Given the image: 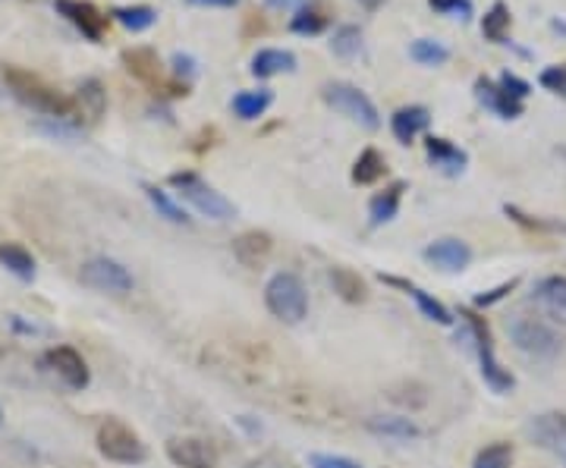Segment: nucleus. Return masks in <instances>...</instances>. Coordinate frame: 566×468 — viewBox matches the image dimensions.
Here are the masks:
<instances>
[{"mask_svg":"<svg viewBox=\"0 0 566 468\" xmlns=\"http://www.w3.org/2000/svg\"><path fill=\"white\" fill-rule=\"evenodd\" d=\"M331 51L340 57V61H353L363 54V29L359 25H340L331 39Z\"/></svg>","mask_w":566,"mask_h":468,"instance_id":"obj_32","label":"nucleus"},{"mask_svg":"<svg viewBox=\"0 0 566 468\" xmlns=\"http://www.w3.org/2000/svg\"><path fill=\"white\" fill-rule=\"evenodd\" d=\"M95 444L107 462L117 466H142L148 459V447L136 430L129 428L120 418H104L95 434Z\"/></svg>","mask_w":566,"mask_h":468,"instance_id":"obj_5","label":"nucleus"},{"mask_svg":"<svg viewBox=\"0 0 566 468\" xmlns=\"http://www.w3.org/2000/svg\"><path fill=\"white\" fill-rule=\"evenodd\" d=\"M409 57L419 66H444L450 61V47H447L444 41L416 39L409 44Z\"/></svg>","mask_w":566,"mask_h":468,"instance_id":"obj_30","label":"nucleus"},{"mask_svg":"<svg viewBox=\"0 0 566 468\" xmlns=\"http://www.w3.org/2000/svg\"><path fill=\"white\" fill-rule=\"evenodd\" d=\"M170 189H177V195L186 199V202L192 204L202 217L208 221H233L237 217V204L230 202L227 195H221L214 185L202 180L199 173H192V170H182V173H170Z\"/></svg>","mask_w":566,"mask_h":468,"instance_id":"obj_2","label":"nucleus"},{"mask_svg":"<svg viewBox=\"0 0 566 468\" xmlns=\"http://www.w3.org/2000/svg\"><path fill=\"white\" fill-rule=\"evenodd\" d=\"M403 192H406V183H390L385 185L381 192H375V195H371V202H368V224L371 226L390 224V221L400 214Z\"/></svg>","mask_w":566,"mask_h":468,"instance_id":"obj_21","label":"nucleus"},{"mask_svg":"<svg viewBox=\"0 0 566 468\" xmlns=\"http://www.w3.org/2000/svg\"><path fill=\"white\" fill-rule=\"evenodd\" d=\"M368 430L385 434V437H400V440L419 437V428L409 418H368Z\"/></svg>","mask_w":566,"mask_h":468,"instance_id":"obj_34","label":"nucleus"},{"mask_svg":"<svg viewBox=\"0 0 566 468\" xmlns=\"http://www.w3.org/2000/svg\"><path fill=\"white\" fill-rule=\"evenodd\" d=\"M465 318V337L472 340L475 355H479V365H482V377L494 393H510L516 387V377L497 362V352H494V337H491V327L475 315V311H463Z\"/></svg>","mask_w":566,"mask_h":468,"instance_id":"obj_4","label":"nucleus"},{"mask_svg":"<svg viewBox=\"0 0 566 468\" xmlns=\"http://www.w3.org/2000/svg\"><path fill=\"white\" fill-rule=\"evenodd\" d=\"M322 98L331 110H337L340 117L353 120L356 126H363L368 132H375L381 126V114L375 102L365 95L359 85H349V82H324Z\"/></svg>","mask_w":566,"mask_h":468,"instance_id":"obj_6","label":"nucleus"},{"mask_svg":"<svg viewBox=\"0 0 566 468\" xmlns=\"http://www.w3.org/2000/svg\"><path fill=\"white\" fill-rule=\"evenodd\" d=\"M54 10L61 13L63 20L70 22L73 29H80L82 39L102 41L104 29H107V17L92 3V0H54Z\"/></svg>","mask_w":566,"mask_h":468,"instance_id":"obj_12","label":"nucleus"},{"mask_svg":"<svg viewBox=\"0 0 566 468\" xmlns=\"http://www.w3.org/2000/svg\"><path fill=\"white\" fill-rule=\"evenodd\" d=\"M142 192H145V199L151 202V208L161 214L164 221H170V224H177V226H192V217L182 211L180 204L170 199V192H164V189H158V185H151V183L142 185Z\"/></svg>","mask_w":566,"mask_h":468,"instance_id":"obj_27","label":"nucleus"},{"mask_svg":"<svg viewBox=\"0 0 566 468\" xmlns=\"http://www.w3.org/2000/svg\"><path fill=\"white\" fill-rule=\"evenodd\" d=\"M359 3H363L365 10H378V7H381L385 0H359Z\"/></svg>","mask_w":566,"mask_h":468,"instance_id":"obj_45","label":"nucleus"},{"mask_svg":"<svg viewBox=\"0 0 566 468\" xmlns=\"http://www.w3.org/2000/svg\"><path fill=\"white\" fill-rule=\"evenodd\" d=\"M387 161L378 148H365L363 155L353 163V183L356 185H375L378 180H385Z\"/></svg>","mask_w":566,"mask_h":468,"instance_id":"obj_26","label":"nucleus"},{"mask_svg":"<svg viewBox=\"0 0 566 468\" xmlns=\"http://www.w3.org/2000/svg\"><path fill=\"white\" fill-rule=\"evenodd\" d=\"M268 10H277V13H300L303 7H308V0H264Z\"/></svg>","mask_w":566,"mask_h":468,"instance_id":"obj_43","label":"nucleus"},{"mask_svg":"<svg viewBox=\"0 0 566 468\" xmlns=\"http://www.w3.org/2000/svg\"><path fill=\"white\" fill-rule=\"evenodd\" d=\"M535 306L542 308L551 321L566 325V277L554 274V277L538 280V286H535Z\"/></svg>","mask_w":566,"mask_h":468,"instance_id":"obj_17","label":"nucleus"},{"mask_svg":"<svg viewBox=\"0 0 566 468\" xmlns=\"http://www.w3.org/2000/svg\"><path fill=\"white\" fill-rule=\"evenodd\" d=\"M538 85H542L545 92H551V95H557V98H564L566 102V63H557V66L542 70Z\"/></svg>","mask_w":566,"mask_h":468,"instance_id":"obj_38","label":"nucleus"},{"mask_svg":"<svg viewBox=\"0 0 566 468\" xmlns=\"http://www.w3.org/2000/svg\"><path fill=\"white\" fill-rule=\"evenodd\" d=\"M41 368H44L48 374H54L63 387L76 390V393L92 384L88 362H85L73 347H51L41 355Z\"/></svg>","mask_w":566,"mask_h":468,"instance_id":"obj_9","label":"nucleus"},{"mask_svg":"<svg viewBox=\"0 0 566 468\" xmlns=\"http://www.w3.org/2000/svg\"><path fill=\"white\" fill-rule=\"evenodd\" d=\"M424 262L434 267H441L447 274H463L465 267L472 265V248L463 240H453V236H444V240H434L422 252Z\"/></svg>","mask_w":566,"mask_h":468,"instance_id":"obj_13","label":"nucleus"},{"mask_svg":"<svg viewBox=\"0 0 566 468\" xmlns=\"http://www.w3.org/2000/svg\"><path fill=\"white\" fill-rule=\"evenodd\" d=\"M123 66H126V73L133 76V79H139L142 85H148V88H167L161 79V61H158V51H151V47H126L120 54Z\"/></svg>","mask_w":566,"mask_h":468,"instance_id":"obj_16","label":"nucleus"},{"mask_svg":"<svg viewBox=\"0 0 566 468\" xmlns=\"http://www.w3.org/2000/svg\"><path fill=\"white\" fill-rule=\"evenodd\" d=\"M324 29H327V17H324L322 10H315L312 3L303 7L300 13H293V20H290V32L293 35H305V39L322 35Z\"/></svg>","mask_w":566,"mask_h":468,"instance_id":"obj_33","label":"nucleus"},{"mask_svg":"<svg viewBox=\"0 0 566 468\" xmlns=\"http://www.w3.org/2000/svg\"><path fill=\"white\" fill-rule=\"evenodd\" d=\"M504 214L510 221H516L520 226H526V230H542V233H564L566 224L560 221H542V217H532L526 211H520L516 204H504Z\"/></svg>","mask_w":566,"mask_h":468,"instance_id":"obj_36","label":"nucleus"},{"mask_svg":"<svg viewBox=\"0 0 566 468\" xmlns=\"http://www.w3.org/2000/svg\"><path fill=\"white\" fill-rule=\"evenodd\" d=\"M296 54L293 51H283V47H262L255 57H252V66L249 73L255 79H274V76H283V73H296Z\"/></svg>","mask_w":566,"mask_h":468,"instance_id":"obj_20","label":"nucleus"},{"mask_svg":"<svg viewBox=\"0 0 566 468\" xmlns=\"http://www.w3.org/2000/svg\"><path fill=\"white\" fill-rule=\"evenodd\" d=\"M80 280L82 286H88L95 292H107V296H126V292H133V274L120 262L107 258V255L88 258L80 267Z\"/></svg>","mask_w":566,"mask_h":468,"instance_id":"obj_8","label":"nucleus"},{"mask_svg":"<svg viewBox=\"0 0 566 468\" xmlns=\"http://www.w3.org/2000/svg\"><path fill=\"white\" fill-rule=\"evenodd\" d=\"M428 123H431L428 107H422V104H409V107H400V110L390 117V132H394V139L400 145H412L416 142V136H422L424 129H428Z\"/></svg>","mask_w":566,"mask_h":468,"instance_id":"obj_18","label":"nucleus"},{"mask_svg":"<svg viewBox=\"0 0 566 468\" xmlns=\"http://www.w3.org/2000/svg\"><path fill=\"white\" fill-rule=\"evenodd\" d=\"M271 104H274V92H271V88H249V92H237L230 107H233V114H237L240 120L249 123L264 117Z\"/></svg>","mask_w":566,"mask_h":468,"instance_id":"obj_23","label":"nucleus"},{"mask_svg":"<svg viewBox=\"0 0 566 468\" xmlns=\"http://www.w3.org/2000/svg\"><path fill=\"white\" fill-rule=\"evenodd\" d=\"M516 284H520V280H510V284H501L497 289H491V292H485V296H479V299H475V308H488V306H494V302H501L510 289H516Z\"/></svg>","mask_w":566,"mask_h":468,"instance_id":"obj_42","label":"nucleus"},{"mask_svg":"<svg viewBox=\"0 0 566 468\" xmlns=\"http://www.w3.org/2000/svg\"><path fill=\"white\" fill-rule=\"evenodd\" d=\"M472 468H513V447L504 444V440L488 444V447L475 456Z\"/></svg>","mask_w":566,"mask_h":468,"instance_id":"obj_35","label":"nucleus"},{"mask_svg":"<svg viewBox=\"0 0 566 468\" xmlns=\"http://www.w3.org/2000/svg\"><path fill=\"white\" fill-rule=\"evenodd\" d=\"M3 85L13 92V98L20 104H25L29 110L35 114H44L51 120H63L80 126V107H76V98L57 92L51 82H44L35 73L22 70V66H3Z\"/></svg>","mask_w":566,"mask_h":468,"instance_id":"obj_1","label":"nucleus"},{"mask_svg":"<svg viewBox=\"0 0 566 468\" xmlns=\"http://www.w3.org/2000/svg\"><path fill=\"white\" fill-rule=\"evenodd\" d=\"M196 57H189V54H174L170 57V70H174V76H177V82L182 79V85H189V79L196 76Z\"/></svg>","mask_w":566,"mask_h":468,"instance_id":"obj_40","label":"nucleus"},{"mask_svg":"<svg viewBox=\"0 0 566 468\" xmlns=\"http://www.w3.org/2000/svg\"><path fill=\"white\" fill-rule=\"evenodd\" d=\"M308 466L312 468H363L359 462L346 459V456H331V453H312V456H308Z\"/></svg>","mask_w":566,"mask_h":468,"instance_id":"obj_39","label":"nucleus"},{"mask_svg":"<svg viewBox=\"0 0 566 468\" xmlns=\"http://www.w3.org/2000/svg\"><path fill=\"white\" fill-rule=\"evenodd\" d=\"M475 98H479V104H482L485 110L497 114L501 120H516V117H523V110H526V102L513 98L501 82L485 79V76L475 79Z\"/></svg>","mask_w":566,"mask_h":468,"instance_id":"obj_14","label":"nucleus"},{"mask_svg":"<svg viewBox=\"0 0 566 468\" xmlns=\"http://www.w3.org/2000/svg\"><path fill=\"white\" fill-rule=\"evenodd\" d=\"M424 155H428V163L444 177H460L469 167V155L444 136H424Z\"/></svg>","mask_w":566,"mask_h":468,"instance_id":"obj_15","label":"nucleus"},{"mask_svg":"<svg viewBox=\"0 0 566 468\" xmlns=\"http://www.w3.org/2000/svg\"><path fill=\"white\" fill-rule=\"evenodd\" d=\"M510 25H513V13H510V7H506L504 0H497V3H491V10L482 20V35L488 41H494V44H506Z\"/></svg>","mask_w":566,"mask_h":468,"instance_id":"obj_29","label":"nucleus"},{"mask_svg":"<svg viewBox=\"0 0 566 468\" xmlns=\"http://www.w3.org/2000/svg\"><path fill=\"white\" fill-rule=\"evenodd\" d=\"M387 286H397V289H403L406 296H412V302L419 306V311H422L428 321H434V325H453V318H450V311H447L434 296H428L422 286L409 284V280H400V277H381Z\"/></svg>","mask_w":566,"mask_h":468,"instance_id":"obj_22","label":"nucleus"},{"mask_svg":"<svg viewBox=\"0 0 566 468\" xmlns=\"http://www.w3.org/2000/svg\"><path fill=\"white\" fill-rule=\"evenodd\" d=\"M331 286H334V292L344 302H353V306H359V302L368 299V286H365V280L353 267H331Z\"/></svg>","mask_w":566,"mask_h":468,"instance_id":"obj_25","label":"nucleus"},{"mask_svg":"<svg viewBox=\"0 0 566 468\" xmlns=\"http://www.w3.org/2000/svg\"><path fill=\"white\" fill-rule=\"evenodd\" d=\"M428 7H431L434 13H441V17H450V20L460 22H469L472 20V13H475L472 0H428Z\"/></svg>","mask_w":566,"mask_h":468,"instance_id":"obj_37","label":"nucleus"},{"mask_svg":"<svg viewBox=\"0 0 566 468\" xmlns=\"http://www.w3.org/2000/svg\"><path fill=\"white\" fill-rule=\"evenodd\" d=\"M111 17L120 22L126 32L139 35V32H148L158 22V10L155 7H145V3H139V7H114Z\"/></svg>","mask_w":566,"mask_h":468,"instance_id":"obj_28","label":"nucleus"},{"mask_svg":"<svg viewBox=\"0 0 566 468\" xmlns=\"http://www.w3.org/2000/svg\"><path fill=\"white\" fill-rule=\"evenodd\" d=\"M186 3L189 7H223L227 10V7H237L240 0H186Z\"/></svg>","mask_w":566,"mask_h":468,"instance_id":"obj_44","label":"nucleus"},{"mask_svg":"<svg viewBox=\"0 0 566 468\" xmlns=\"http://www.w3.org/2000/svg\"><path fill=\"white\" fill-rule=\"evenodd\" d=\"M264 306L283 325H300L308 315V292L293 270H281L264 284Z\"/></svg>","mask_w":566,"mask_h":468,"instance_id":"obj_3","label":"nucleus"},{"mask_svg":"<svg viewBox=\"0 0 566 468\" xmlns=\"http://www.w3.org/2000/svg\"><path fill=\"white\" fill-rule=\"evenodd\" d=\"M0 425H3V412H0Z\"/></svg>","mask_w":566,"mask_h":468,"instance_id":"obj_46","label":"nucleus"},{"mask_svg":"<svg viewBox=\"0 0 566 468\" xmlns=\"http://www.w3.org/2000/svg\"><path fill=\"white\" fill-rule=\"evenodd\" d=\"M271 248H274V240L264 230H245L233 240V258L243 267H259L268 262Z\"/></svg>","mask_w":566,"mask_h":468,"instance_id":"obj_19","label":"nucleus"},{"mask_svg":"<svg viewBox=\"0 0 566 468\" xmlns=\"http://www.w3.org/2000/svg\"><path fill=\"white\" fill-rule=\"evenodd\" d=\"M510 337H513L516 349H523L526 355H535V359H554L564 349V337L554 327L542 318H528V315H516L510 321Z\"/></svg>","mask_w":566,"mask_h":468,"instance_id":"obj_7","label":"nucleus"},{"mask_svg":"<svg viewBox=\"0 0 566 468\" xmlns=\"http://www.w3.org/2000/svg\"><path fill=\"white\" fill-rule=\"evenodd\" d=\"M76 107H80V123L98 120L104 114V88L98 79H85L80 85V95H76Z\"/></svg>","mask_w":566,"mask_h":468,"instance_id":"obj_31","label":"nucleus"},{"mask_svg":"<svg viewBox=\"0 0 566 468\" xmlns=\"http://www.w3.org/2000/svg\"><path fill=\"white\" fill-rule=\"evenodd\" d=\"M528 440L535 447L547 449L566 466V412H542L528 422Z\"/></svg>","mask_w":566,"mask_h":468,"instance_id":"obj_10","label":"nucleus"},{"mask_svg":"<svg viewBox=\"0 0 566 468\" xmlns=\"http://www.w3.org/2000/svg\"><path fill=\"white\" fill-rule=\"evenodd\" d=\"M501 85H504L506 92L513 95V98H520V102H526L528 98V92H532V85H528L526 79H520L516 73H501Z\"/></svg>","mask_w":566,"mask_h":468,"instance_id":"obj_41","label":"nucleus"},{"mask_svg":"<svg viewBox=\"0 0 566 468\" xmlns=\"http://www.w3.org/2000/svg\"><path fill=\"white\" fill-rule=\"evenodd\" d=\"M167 459L177 468H218L221 453L202 437H170L167 440Z\"/></svg>","mask_w":566,"mask_h":468,"instance_id":"obj_11","label":"nucleus"},{"mask_svg":"<svg viewBox=\"0 0 566 468\" xmlns=\"http://www.w3.org/2000/svg\"><path fill=\"white\" fill-rule=\"evenodd\" d=\"M0 265L7 267L22 284H32L35 280V258H32V252L25 245L0 243Z\"/></svg>","mask_w":566,"mask_h":468,"instance_id":"obj_24","label":"nucleus"}]
</instances>
